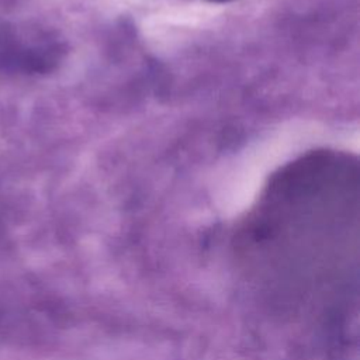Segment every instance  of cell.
<instances>
[{
  "label": "cell",
  "mask_w": 360,
  "mask_h": 360,
  "mask_svg": "<svg viewBox=\"0 0 360 360\" xmlns=\"http://www.w3.org/2000/svg\"><path fill=\"white\" fill-rule=\"evenodd\" d=\"M208 1H215V3H226V1H231V0H208Z\"/></svg>",
  "instance_id": "6da1fadb"
}]
</instances>
